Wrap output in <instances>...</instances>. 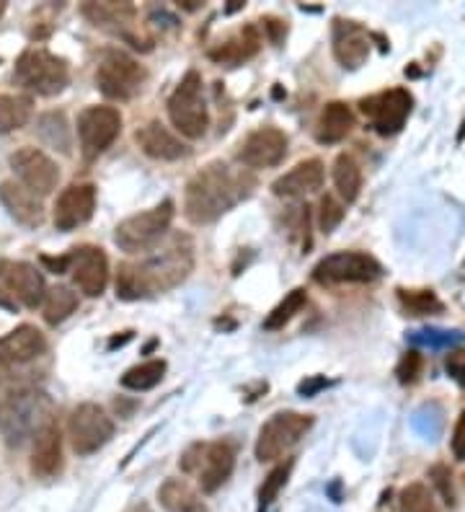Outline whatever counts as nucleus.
Returning <instances> with one entry per match:
<instances>
[{
  "label": "nucleus",
  "instance_id": "f257e3e1",
  "mask_svg": "<svg viewBox=\"0 0 465 512\" xmlns=\"http://www.w3.org/2000/svg\"><path fill=\"white\" fill-rule=\"evenodd\" d=\"M194 269V241L189 233H171L140 262H122L117 269V298L145 300L179 288Z\"/></svg>",
  "mask_w": 465,
  "mask_h": 512
},
{
  "label": "nucleus",
  "instance_id": "f03ea898",
  "mask_svg": "<svg viewBox=\"0 0 465 512\" xmlns=\"http://www.w3.org/2000/svg\"><path fill=\"white\" fill-rule=\"evenodd\" d=\"M254 179L246 171L230 169L228 163L212 161L189 179L184 192V215L192 225H210L228 210L246 200Z\"/></svg>",
  "mask_w": 465,
  "mask_h": 512
},
{
  "label": "nucleus",
  "instance_id": "7ed1b4c3",
  "mask_svg": "<svg viewBox=\"0 0 465 512\" xmlns=\"http://www.w3.org/2000/svg\"><path fill=\"white\" fill-rule=\"evenodd\" d=\"M55 422V401L42 388H16L0 396V435L11 448L34 440Z\"/></svg>",
  "mask_w": 465,
  "mask_h": 512
},
{
  "label": "nucleus",
  "instance_id": "20e7f679",
  "mask_svg": "<svg viewBox=\"0 0 465 512\" xmlns=\"http://www.w3.org/2000/svg\"><path fill=\"white\" fill-rule=\"evenodd\" d=\"M174 202L163 200L161 205L150 207L145 213L130 215L114 228V244L127 254H143L155 251L168 236V228L174 223Z\"/></svg>",
  "mask_w": 465,
  "mask_h": 512
},
{
  "label": "nucleus",
  "instance_id": "39448f33",
  "mask_svg": "<svg viewBox=\"0 0 465 512\" xmlns=\"http://www.w3.org/2000/svg\"><path fill=\"white\" fill-rule=\"evenodd\" d=\"M68 81V63L44 47H29V50L21 52L16 68H13V83L37 96L60 94L62 88L68 86Z\"/></svg>",
  "mask_w": 465,
  "mask_h": 512
},
{
  "label": "nucleus",
  "instance_id": "423d86ee",
  "mask_svg": "<svg viewBox=\"0 0 465 512\" xmlns=\"http://www.w3.org/2000/svg\"><path fill=\"white\" fill-rule=\"evenodd\" d=\"M168 119L184 138H205L207 127H210V112H207L205 83H202L199 70H189L174 88V94L168 99Z\"/></svg>",
  "mask_w": 465,
  "mask_h": 512
},
{
  "label": "nucleus",
  "instance_id": "0eeeda50",
  "mask_svg": "<svg viewBox=\"0 0 465 512\" xmlns=\"http://www.w3.org/2000/svg\"><path fill=\"white\" fill-rule=\"evenodd\" d=\"M148 81V70L127 52L109 50L96 70V86L106 99L130 101L143 91Z\"/></svg>",
  "mask_w": 465,
  "mask_h": 512
},
{
  "label": "nucleus",
  "instance_id": "6e6552de",
  "mask_svg": "<svg viewBox=\"0 0 465 512\" xmlns=\"http://www.w3.org/2000/svg\"><path fill=\"white\" fill-rule=\"evenodd\" d=\"M383 275V267L375 256L362 254V251H336V254L323 256L313 267V280L318 285L334 288V285H365L375 282Z\"/></svg>",
  "mask_w": 465,
  "mask_h": 512
},
{
  "label": "nucleus",
  "instance_id": "1a4fd4ad",
  "mask_svg": "<svg viewBox=\"0 0 465 512\" xmlns=\"http://www.w3.org/2000/svg\"><path fill=\"white\" fill-rule=\"evenodd\" d=\"M313 427V417L300 412H279L259 430L256 438V458L264 461H279L287 456Z\"/></svg>",
  "mask_w": 465,
  "mask_h": 512
},
{
  "label": "nucleus",
  "instance_id": "9d476101",
  "mask_svg": "<svg viewBox=\"0 0 465 512\" xmlns=\"http://www.w3.org/2000/svg\"><path fill=\"white\" fill-rule=\"evenodd\" d=\"M411 107H414V96L406 88H388V91H380V94H372L360 101V112L365 114L372 130L383 138L403 130Z\"/></svg>",
  "mask_w": 465,
  "mask_h": 512
},
{
  "label": "nucleus",
  "instance_id": "9b49d317",
  "mask_svg": "<svg viewBox=\"0 0 465 512\" xmlns=\"http://www.w3.org/2000/svg\"><path fill=\"white\" fill-rule=\"evenodd\" d=\"M68 435L78 456H91L114 438V422L106 417L99 404L86 401V404L75 406L73 414H70Z\"/></svg>",
  "mask_w": 465,
  "mask_h": 512
},
{
  "label": "nucleus",
  "instance_id": "f8f14e48",
  "mask_svg": "<svg viewBox=\"0 0 465 512\" xmlns=\"http://www.w3.org/2000/svg\"><path fill=\"white\" fill-rule=\"evenodd\" d=\"M122 132V114L114 107H86L78 114V140L86 161L96 158L114 145Z\"/></svg>",
  "mask_w": 465,
  "mask_h": 512
},
{
  "label": "nucleus",
  "instance_id": "ddd939ff",
  "mask_svg": "<svg viewBox=\"0 0 465 512\" xmlns=\"http://www.w3.org/2000/svg\"><path fill=\"white\" fill-rule=\"evenodd\" d=\"M8 163H11L13 174L19 176V184H24L37 197H47V194H52L57 189L60 166L44 150L26 145V148H19L16 153H11Z\"/></svg>",
  "mask_w": 465,
  "mask_h": 512
},
{
  "label": "nucleus",
  "instance_id": "4468645a",
  "mask_svg": "<svg viewBox=\"0 0 465 512\" xmlns=\"http://www.w3.org/2000/svg\"><path fill=\"white\" fill-rule=\"evenodd\" d=\"M287 135L279 127H259L248 135L238 148V161L246 169H272L279 166L287 156Z\"/></svg>",
  "mask_w": 465,
  "mask_h": 512
},
{
  "label": "nucleus",
  "instance_id": "2eb2a0df",
  "mask_svg": "<svg viewBox=\"0 0 465 512\" xmlns=\"http://www.w3.org/2000/svg\"><path fill=\"white\" fill-rule=\"evenodd\" d=\"M0 282L16 298V303H21L26 308L42 306L44 295H47L42 272L29 262L0 259Z\"/></svg>",
  "mask_w": 465,
  "mask_h": 512
},
{
  "label": "nucleus",
  "instance_id": "dca6fc26",
  "mask_svg": "<svg viewBox=\"0 0 465 512\" xmlns=\"http://www.w3.org/2000/svg\"><path fill=\"white\" fill-rule=\"evenodd\" d=\"M70 275L88 298H99L109 285V259L99 246H78L70 251Z\"/></svg>",
  "mask_w": 465,
  "mask_h": 512
},
{
  "label": "nucleus",
  "instance_id": "f3484780",
  "mask_svg": "<svg viewBox=\"0 0 465 512\" xmlns=\"http://www.w3.org/2000/svg\"><path fill=\"white\" fill-rule=\"evenodd\" d=\"M93 210H96V187L93 184H70L57 197L52 220H55L57 231L68 233L86 225L93 218Z\"/></svg>",
  "mask_w": 465,
  "mask_h": 512
},
{
  "label": "nucleus",
  "instance_id": "a211bd4d",
  "mask_svg": "<svg viewBox=\"0 0 465 512\" xmlns=\"http://www.w3.org/2000/svg\"><path fill=\"white\" fill-rule=\"evenodd\" d=\"M81 13L83 19L91 21L96 29H104V32H112L117 37L127 39L137 50L143 47L140 39L132 34V26H135L137 19V8L132 3H114V0H106V3H83Z\"/></svg>",
  "mask_w": 465,
  "mask_h": 512
},
{
  "label": "nucleus",
  "instance_id": "6ab92c4d",
  "mask_svg": "<svg viewBox=\"0 0 465 512\" xmlns=\"http://www.w3.org/2000/svg\"><path fill=\"white\" fill-rule=\"evenodd\" d=\"M44 352H47V339L37 326H16L6 337H0V370L34 363Z\"/></svg>",
  "mask_w": 465,
  "mask_h": 512
},
{
  "label": "nucleus",
  "instance_id": "aec40b11",
  "mask_svg": "<svg viewBox=\"0 0 465 512\" xmlns=\"http://www.w3.org/2000/svg\"><path fill=\"white\" fill-rule=\"evenodd\" d=\"M236 469V448L228 443V440H215V443H205L202 450V458H199L197 466V481L199 489L205 494L217 492L223 487L225 481L230 479Z\"/></svg>",
  "mask_w": 465,
  "mask_h": 512
},
{
  "label": "nucleus",
  "instance_id": "412c9836",
  "mask_svg": "<svg viewBox=\"0 0 465 512\" xmlns=\"http://www.w3.org/2000/svg\"><path fill=\"white\" fill-rule=\"evenodd\" d=\"M334 57L344 68L357 70L370 57V34L354 21L336 19L334 24Z\"/></svg>",
  "mask_w": 465,
  "mask_h": 512
},
{
  "label": "nucleus",
  "instance_id": "4be33fe9",
  "mask_svg": "<svg viewBox=\"0 0 465 512\" xmlns=\"http://www.w3.org/2000/svg\"><path fill=\"white\" fill-rule=\"evenodd\" d=\"M135 143L153 161H181V158L189 156V148L181 143L179 135H174L161 122H148V125L140 127L135 132Z\"/></svg>",
  "mask_w": 465,
  "mask_h": 512
},
{
  "label": "nucleus",
  "instance_id": "5701e85b",
  "mask_svg": "<svg viewBox=\"0 0 465 512\" xmlns=\"http://www.w3.org/2000/svg\"><path fill=\"white\" fill-rule=\"evenodd\" d=\"M31 474L37 479H52L62 471V435L57 422H50L39 432L37 438L31 440Z\"/></svg>",
  "mask_w": 465,
  "mask_h": 512
},
{
  "label": "nucleus",
  "instance_id": "b1692460",
  "mask_svg": "<svg viewBox=\"0 0 465 512\" xmlns=\"http://www.w3.org/2000/svg\"><path fill=\"white\" fill-rule=\"evenodd\" d=\"M323 179H326V169L318 158H308V161L298 163L295 169L287 171L285 176H279L277 182L272 184V192L277 197H287V200H295V197H305V194H313L323 187Z\"/></svg>",
  "mask_w": 465,
  "mask_h": 512
},
{
  "label": "nucleus",
  "instance_id": "393cba45",
  "mask_svg": "<svg viewBox=\"0 0 465 512\" xmlns=\"http://www.w3.org/2000/svg\"><path fill=\"white\" fill-rule=\"evenodd\" d=\"M0 202L8 210L16 223L26 225V228H37L44 220L42 197L24 187L19 182H0Z\"/></svg>",
  "mask_w": 465,
  "mask_h": 512
},
{
  "label": "nucleus",
  "instance_id": "a878e982",
  "mask_svg": "<svg viewBox=\"0 0 465 512\" xmlns=\"http://www.w3.org/2000/svg\"><path fill=\"white\" fill-rule=\"evenodd\" d=\"M354 130V112L344 101H329L316 122V138L323 145L341 143Z\"/></svg>",
  "mask_w": 465,
  "mask_h": 512
},
{
  "label": "nucleus",
  "instance_id": "bb28decb",
  "mask_svg": "<svg viewBox=\"0 0 465 512\" xmlns=\"http://www.w3.org/2000/svg\"><path fill=\"white\" fill-rule=\"evenodd\" d=\"M259 47V29H256V26H243L236 37H230L228 42L212 47L210 60H215L217 65H241L246 63V60H251V57L259 52Z\"/></svg>",
  "mask_w": 465,
  "mask_h": 512
},
{
  "label": "nucleus",
  "instance_id": "cd10ccee",
  "mask_svg": "<svg viewBox=\"0 0 465 512\" xmlns=\"http://www.w3.org/2000/svg\"><path fill=\"white\" fill-rule=\"evenodd\" d=\"M158 502L166 512H207L205 502L184 479H166L158 489Z\"/></svg>",
  "mask_w": 465,
  "mask_h": 512
},
{
  "label": "nucleus",
  "instance_id": "c85d7f7f",
  "mask_svg": "<svg viewBox=\"0 0 465 512\" xmlns=\"http://www.w3.org/2000/svg\"><path fill=\"white\" fill-rule=\"evenodd\" d=\"M334 184H336V192H339V197L347 202V205H352V202L360 197L362 169H360V163L354 161L349 153H339V156H336Z\"/></svg>",
  "mask_w": 465,
  "mask_h": 512
},
{
  "label": "nucleus",
  "instance_id": "c756f323",
  "mask_svg": "<svg viewBox=\"0 0 465 512\" xmlns=\"http://www.w3.org/2000/svg\"><path fill=\"white\" fill-rule=\"evenodd\" d=\"M31 112H34V104H31L29 96H0V135H8V132L26 127V122L31 119Z\"/></svg>",
  "mask_w": 465,
  "mask_h": 512
},
{
  "label": "nucleus",
  "instance_id": "7c9ffc66",
  "mask_svg": "<svg viewBox=\"0 0 465 512\" xmlns=\"http://www.w3.org/2000/svg\"><path fill=\"white\" fill-rule=\"evenodd\" d=\"M44 321L50 326L62 324L65 319H70L78 308V293L68 288V285H55L52 290H47L44 295Z\"/></svg>",
  "mask_w": 465,
  "mask_h": 512
},
{
  "label": "nucleus",
  "instance_id": "2f4dec72",
  "mask_svg": "<svg viewBox=\"0 0 465 512\" xmlns=\"http://www.w3.org/2000/svg\"><path fill=\"white\" fill-rule=\"evenodd\" d=\"M166 375V363L163 360H145V363L135 365L122 375V386L130 391H150L163 381Z\"/></svg>",
  "mask_w": 465,
  "mask_h": 512
},
{
  "label": "nucleus",
  "instance_id": "473e14b6",
  "mask_svg": "<svg viewBox=\"0 0 465 512\" xmlns=\"http://www.w3.org/2000/svg\"><path fill=\"white\" fill-rule=\"evenodd\" d=\"M398 303L409 316H434V313H442L445 306L442 300L432 293V290H398Z\"/></svg>",
  "mask_w": 465,
  "mask_h": 512
},
{
  "label": "nucleus",
  "instance_id": "72a5a7b5",
  "mask_svg": "<svg viewBox=\"0 0 465 512\" xmlns=\"http://www.w3.org/2000/svg\"><path fill=\"white\" fill-rule=\"evenodd\" d=\"M39 138L44 140L52 148L62 150V153H70V130L68 122H65V114L50 112L39 119Z\"/></svg>",
  "mask_w": 465,
  "mask_h": 512
},
{
  "label": "nucleus",
  "instance_id": "f704fd0d",
  "mask_svg": "<svg viewBox=\"0 0 465 512\" xmlns=\"http://www.w3.org/2000/svg\"><path fill=\"white\" fill-rule=\"evenodd\" d=\"M305 300H308V295H305L303 288H295L292 293H287L285 300H282V303H279V306L267 316V321H264V329L267 331L285 329V326L290 324V321L295 319L300 311H303Z\"/></svg>",
  "mask_w": 465,
  "mask_h": 512
},
{
  "label": "nucleus",
  "instance_id": "c9c22d12",
  "mask_svg": "<svg viewBox=\"0 0 465 512\" xmlns=\"http://www.w3.org/2000/svg\"><path fill=\"white\" fill-rule=\"evenodd\" d=\"M398 507H401V512H442L437 507L434 494L422 481H414V484L403 489L401 497H398Z\"/></svg>",
  "mask_w": 465,
  "mask_h": 512
},
{
  "label": "nucleus",
  "instance_id": "e433bc0d",
  "mask_svg": "<svg viewBox=\"0 0 465 512\" xmlns=\"http://www.w3.org/2000/svg\"><path fill=\"white\" fill-rule=\"evenodd\" d=\"M290 471H292V458H287L285 463H279V466H274V469L269 471V476L264 479V484H261L259 489V512H264L274 500H277L279 489L285 487L287 479H290Z\"/></svg>",
  "mask_w": 465,
  "mask_h": 512
},
{
  "label": "nucleus",
  "instance_id": "4c0bfd02",
  "mask_svg": "<svg viewBox=\"0 0 465 512\" xmlns=\"http://www.w3.org/2000/svg\"><path fill=\"white\" fill-rule=\"evenodd\" d=\"M341 220H344V205L336 200L334 194H323L321 202H318V228H321V233H326V236L334 233Z\"/></svg>",
  "mask_w": 465,
  "mask_h": 512
},
{
  "label": "nucleus",
  "instance_id": "58836bf2",
  "mask_svg": "<svg viewBox=\"0 0 465 512\" xmlns=\"http://www.w3.org/2000/svg\"><path fill=\"white\" fill-rule=\"evenodd\" d=\"M429 479H432V484L437 487V492L442 494L445 505L453 507L455 505L453 474H450V469H447L445 463H437V466H432V469H429Z\"/></svg>",
  "mask_w": 465,
  "mask_h": 512
},
{
  "label": "nucleus",
  "instance_id": "ea45409f",
  "mask_svg": "<svg viewBox=\"0 0 465 512\" xmlns=\"http://www.w3.org/2000/svg\"><path fill=\"white\" fill-rule=\"evenodd\" d=\"M422 368H424L422 355H419L416 350H409L406 355L401 357V363H398V368H396L398 381H401V383H416V381H419V375H422Z\"/></svg>",
  "mask_w": 465,
  "mask_h": 512
},
{
  "label": "nucleus",
  "instance_id": "a19ab883",
  "mask_svg": "<svg viewBox=\"0 0 465 512\" xmlns=\"http://www.w3.org/2000/svg\"><path fill=\"white\" fill-rule=\"evenodd\" d=\"M445 370L455 383L465 388V350H453L445 360Z\"/></svg>",
  "mask_w": 465,
  "mask_h": 512
},
{
  "label": "nucleus",
  "instance_id": "79ce46f5",
  "mask_svg": "<svg viewBox=\"0 0 465 512\" xmlns=\"http://www.w3.org/2000/svg\"><path fill=\"white\" fill-rule=\"evenodd\" d=\"M202 450H205V443H194L184 450V456H181V461H179V469L184 471V474H194V471H197L199 458H202Z\"/></svg>",
  "mask_w": 465,
  "mask_h": 512
},
{
  "label": "nucleus",
  "instance_id": "37998d69",
  "mask_svg": "<svg viewBox=\"0 0 465 512\" xmlns=\"http://www.w3.org/2000/svg\"><path fill=\"white\" fill-rule=\"evenodd\" d=\"M453 453L458 461H465V409L463 414H460L458 425H455L453 432Z\"/></svg>",
  "mask_w": 465,
  "mask_h": 512
},
{
  "label": "nucleus",
  "instance_id": "c03bdc74",
  "mask_svg": "<svg viewBox=\"0 0 465 512\" xmlns=\"http://www.w3.org/2000/svg\"><path fill=\"white\" fill-rule=\"evenodd\" d=\"M42 264L44 267H50L55 275H65V272H70V254L65 256H42Z\"/></svg>",
  "mask_w": 465,
  "mask_h": 512
},
{
  "label": "nucleus",
  "instance_id": "a18cd8bd",
  "mask_svg": "<svg viewBox=\"0 0 465 512\" xmlns=\"http://www.w3.org/2000/svg\"><path fill=\"white\" fill-rule=\"evenodd\" d=\"M267 29H269V34H272V42H279V39H282V34H285V24L277 19H267Z\"/></svg>",
  "mask_w": 465,
  "mask_h": 512
},
{
  "label": "nucleus",
  "instance_id": "49530a36",
  "mask_svg": "<svg viewBox=\"0 0 465 512\" xmlns=\"http://www.w3.org/2000/svg\"><path fill=\"white\" fill-rule=\"evenodd\" d=\"M321 386H326V381H323V378H316V381H308V383H300V394L310 396L313 391H316V388H321Z\"/></svg>",
  "mask_w": 465,
  "mask_h": 512
},
{
  "label": "nucleus",
  "instance_id": "de8ad7c7",
  "mask_svg": "<svg viewBox=\"0 0 465 512\" xmlns=\"http://www.w3.org/2000/svg\"><path fill=\"white\" fill-rule=\"evenodd\" d=\"M0 306L3 308H16V298L8 290H0Z\"/></svg>",
  "mask_w": 465,
  "mask_h": 512
},
{
  "label": "nucleus",
  "instance_id": "09e8293b",
  "mask_svg": "<svg viewBox=\"0 0 465 512\" xmlns=\"http://www.w3.org/2000/svg\"><path fill=\"white\" fill-rule=\"evenodd\" d=\"M179 8H184V11H197V8H202V3L199 0H181Z\"/></svg>",
  "mask_w": 465,
  "mask_h": 512
},
{
  "label": "nucleus",
  "instance_id": "8fccbe9b",
  "mask_svg": "<svg viewBox=\"0 0 465 512\" xmlns=\"http://www.w3.org/2000/svg\"><path fill=\"white\" fill-rule=\"evenodd\" d=\"M132 512H150V507L148 505H137Z\"/></svg>",
  "mask_w": 465,
  "mask_h": 512
},
{
  "label": "nucleus",
  "instance_id": "3c124183",
  "mask_svg": "<svg viewBox=\"0 0 465 512\" xmlns=\"http://www.w3.org/2000/svg\"><path fill=\"white\" fill-rule=\"evenodd\" d=\"M3 13H6V3H0V16H3Z\"/></svg>",
  "mask_w": 465,
  "mask_h": 512
}]
</instances>
